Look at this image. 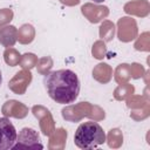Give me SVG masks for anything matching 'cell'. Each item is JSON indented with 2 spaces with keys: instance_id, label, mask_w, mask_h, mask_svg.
Masks as SVG:
<instances>
[{
  "instance_id": "5b68a950",
  "label": "cell",
  "mask_w": 150,
  "mask_h": 150,
  "mask_svg": "<svg viewBox=\"0 0 150 150\" xmlns=\"http://www.w3.org/2000/svg\"><path fill=\"white\" fill-rule=\"evenodd\" d=\"M89 1H91V2H95V4H102V2H104L105 0H89Z\"/></svg>"
},
{
  "instance_id": "3957f363",
  "label": "cell",
  "mask_w": 150,
  "mask_h": 150,
  "mask_svg": "<svg viewBox=\"0 0 150 150\" xmlns=\"http://www.w3.org/2000/svg\"><path fill=\"white\" fill-rule=\"evenodd\" d=\"M13 150L20 149H30V150H41L43 144L41 142L39 132L33 128H22L16 137V141L12 148Z\"/></svg>"
},
{
  "instance_id": "8992f818",
  "label": "cell",
  "mask_w": 150,
  "mask_h": 150,
  "mask_svg": "<svg viewBox=\"0 0 150 150\" xmlns=\"http://www.w3.org/2000/svg\"><path fill=\"white\" fill-rule=\"evenodd\" d=\"M2 83V74H1V70H0V86Z\"/></svg>"
},
{
  "instance_id": "7a4b0ae2",
  "label": "cell",
  "mask_w": 150,
  "mask_h": 150,
  "mask_svg": "<svg viewBox=\"0 0 150 150\" xmlns=\"http://www.w3.org/2000/svg\"><path fill=\"white\" fill-rule=\"evenodd\" d=\"M107 136L103 128L94 121L81 123L74 135V143L80 149H94L105 143Z\"/></svg>"
},
{
  "instance_id": "277c9868",
  "label": "cell",
  "mask_w": 150,
  "mask_h": 150,
  "mask_svg": "<svg viewBox=\"0 0 150 150\" xmlns=\"http://www.w3.org/2000/svg\"><path fill=\"white\" fill-rule=\"evenodd\" d=\"M16 137L18 132L11 120L7 117H0V150L12 149Z\"/></svg>"
},
{
  "instance_id": "6da1fadb",
  "label": "cell",
  "mask_w": 150,
  "mask_h": 150,
  "mask_svg": "<svg viewBox=\"0 0 150 150\" xmlns=\"http://www.w3.org/2000/svg\"><path fill=\"white\" fill-rule=\"evenodd\" d=\"M43 84L48 96L59 104L74 103L81 89L79 76L70 69L49 71L43 77Z\"/></svg>"
}]
</instances>
